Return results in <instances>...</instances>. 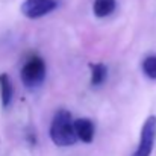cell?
<instances>
[{"mask_svg": "<svg viewBox=\"0 0 156 156\" xmlns=\"http://www.w3.org/2000/svg\"><path fill=\"white\" fill-rule=\"evenodd\" d=\"M50 138L59 147H68L76 143V133L73 126V117L68 111L61 109L55 114L50 124Z\"/></svg>", "mask_w": 156, "mask_h": 156, "instance_id": "6da1fadb", "label": "cell"}, {"mask_svg": "<svg viewBox=\"0 0 156 156\" xmlns=\"http://www.w3.org/2000/svg\"><path fill=\"white\" fill-rule=\"evenodd\" d=\"M21 80L27 88H35L43 83L46 77V64L40 56H30L21 68Z\"/></svg>", "mask_w": 156, "mask_h": 156, "instance_id": "7a4b0ae2", "label": "cell"}, {"mask_svg": "<svg viewBox=\"0 0 156 156\" xmlns=\"http://www.w3.org/2000/svg\"><path fill=\"white\" fill-rule=\"evenodd\" d=\"M156 140V115H149L141 127L140 143L132 156H150Z\"/></svg>", "mask_w": 156, "mask_h": 156, "instance_id": "3957f363", "label": "cell"}, {"mask_svg": "<svg viewBox=\"0 0 156 156\" xmlns=\"http://www.w3.org/2000/svg\"><path fill=\"white\" fill-rule=\"evenodd\" d=\"M56 0H24L21 3V14L26 18L37 20L56 9Z\"/></svg>", "mask_w": 156, "mask_h": 156, "instance_id": "277c9868", "label": "cell"}, {"mask_svg": "<svg viewBox=\"0 0 156 156\" xmlns=\"http://www.w3.org/2000/svg\"><path fill=\"white\" fill-rule=\"evenodd\" d=\"M76 138L85 144H90L94 138V124L88 118H77L73 121Z\"/></svg>", "mask_w": 156, "mask_h": 156, "instance_id": "5b68a950", "label": "cell"}, {"mask_svg": "<svg viewBox=\"0 0 156 156\" xmlns=\"http://www.w3.org/2000/svg\"><path fill=\"white\" fill-rule=\"evenodd\" d=\"M0 97H2V105L5 108L11 105L12 97H14V87H12L11 77L6 73L0 74Z\"/></svg>", "mask_w": 156, "mask_h": 156, "instance_id": "8992f818", "label": "cell"}, {"mask_svg": "<svg viewBox=\"0 0 156 156\" xmlns=\"http://www.w3.org/2000/svg\"><path fill=\"white\" fill-rule=\"evenodd\" d=\"M115 6H117L115 0H94L93 12L97 18H105L115 11Z\"/></svg>", "mask_w": 156, "mask_h": 156, "instance_id": "52a82bcc", "label": "cell"}, {"mask_svg": "<svg viewBox=\"0 0 156 156\" xmlns=\"http://www.w3.org/2000/svg\"><path fill=\"white\" fill-rule=\"evenodd\" d=\"M90 71H91V85L93 87H100L108 77V68H106V65L100 64V62L91 64Z\"/></svg>", "mask_w": 156, "mask_h": 156, "instance_id": "ba28073f", "label": "cell"}, {"mask_svg": "<svg viewBox=\"0 0 156 156\" xmlns=\"http://www.w3.org/2000/svg\"><path fill=\"white\" fill-rule=\"evenodd\" d=\"M143 71H144V74L149 79L156 80V56L155 55H150V56H147L143 61Z\"/></svg>", "mask_w": 156, "mask_h": 156, "instance_id": "9c48e42d", "label": "cell"}]
</instances>
